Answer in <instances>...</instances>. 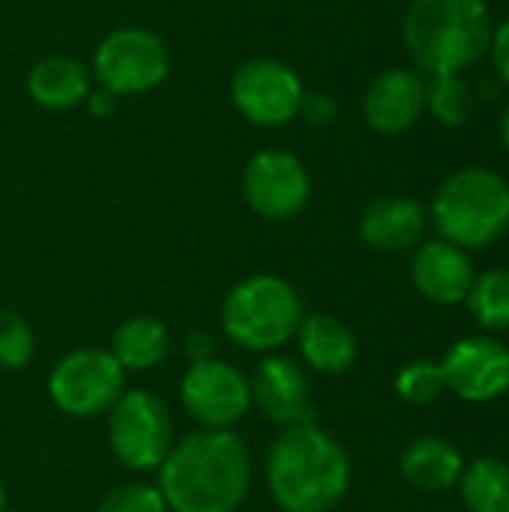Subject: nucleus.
I'll return each mask as SVG.
<instances>
[{"mask_svg": "<svg viewBox=\"0 0 509 512\" xmlns=\"http://www.w3.org/2000/svg\"><path fill=\"white\" fill-rule=\"evenodd\" d=\"M426 111V81L417 69H384L363 93V120L378 135L408 132Z\"/></svg>", "mask_w": 509, "mask_h": 512, "instance_id": "nucleus-14", "label": "nucleus"}, {"mask_svg": "<svg viewBox=\"0 0 509 512\" xmlns=\"http://www.w3.org/2000/svg\"><path fill=\"white\" fill-rule=\"evenodd\" d=\"M441 240L459 249H486L509 231V183L504 174L468 165L453 171L432 198Z\"/></svg>", "mask_w": 509, "mask_h": 512, "instance_id": "nucleus-4", "label": "nucleus"}, {"mask_svg": "<svg viewBox=\"0 0 509 512\" xmlns=\"http://www.w3.org/2000/svg\"><path fill=\"white\" fill-rule=\"evenodd\" d=\"M117 102H120V99H117L111 90H105V87L96 84V87L90 90V96H87L84 105H87V111H90L93 117H111V114L117 111Z\"/></svg>", "mask_w": 509, "mask_h": 512, "instance_id": "nucleus-29", "label": "nucleus"}, {"mask_svg": "<svg viewBox=\"0 0 509 512\" xmlns=\"http://www.w3.org/2000/svg\"><path fill=\"white\" fill-rule=\"evenodd\" d=\"M156 474L171 512H237L252 489V456L234 429H198L174 441Z\"/></svg>", "mask_w": 509, "mask_h": 512, "instance_id": "nucleus-1", "label": "nucleus"}, {"mask_svg": "<svg viewBox=\"0 0 509 512\" xmlns=\"http://www.w3.org/2000/svg\"><path fill=\"white\" fill-rule=\"evenodd\" d=\"M213 345H216L213 336H207V333H192V336L186 339V357H189V363L213 360V357H216V348H213Z\"/></svg>", "mask_w": 509, "mask_h": 512, "instance_id": "nucleus-30", "label": "nucleus"}, {"mask_svg": "<svg viewBox=\"0 0 509 512\" xmlns=\"http://www.w3.org/2000/svg\"><path fill=\"white\" fill-rule=\"evenodd\" d=\"M396 393L408 405H432L447 393L441 363L435 360H411L396 375Z\"/></svg>", "mask_w": 509, "mask_h": 512, "instance_id": "nucleus-24", "label": "nucleus"}, {"mask_svg": "<svg viewBox=\"0 0 509 512\" xmlns=\"http://www.w3.org/2000/svg\"><path fill=\"white\" fill-rule=\"evenodd\" d=\"M126 393V372L120 363L99 348H78L60 357L48 375L51 402L69 417L108 414Z\"/></svg>", "mask_w": 509, "mask_h": 512, "instance_id": "nucleus-8", "label": "nucleus"}, {"mask_svg": "<svg viewBox=\"0 0 509 512\" xmlns=\"http://www.w3.org/2000/svg\"><path fill=\"white\" fill-rule=\"evenodd\" d=\"M465 471V456L459 447H453L447 438L438 435H420L414 438L402 456H399V474L402 480L426 495H441L459 483Z\"/></svg>", "mask_w": 509, "mask_h": 512, "instance_id": "nucleus-19", "label": "nucleus"}, {"mask_svg": "<svg viewBox=\"0 0 509 512\" xmlns=\"http://www.w3.org/2000/svg\"><path fill=\"white\" fill-rule=\"evenodd\" d=\"M468 312L486 330H509V270L495 267L474 279L468 297Z\"/></svg>", "mask_w": 509, "mask_h": 512, "instance_id": "nucleus-22", "label": "nucleus"}, {"mask_svg": "<svg viewBox=\"0 0 509 512\" xmlns=\"http://www.w3.org/2000/svg\"><path fill=\"white\" fill-rule=\"evenodd\" d=\"M252 405L276 426L291 429V426H306L315 423V405H312V390H309V375L306 369L282 354H267L252 381Z\"/></svg>", "mask_w": 509, "mask_h": 512, "instance_id": "nucleus-13", "label": "nucleus"}, {"mask_svg": "<svg viewBox=\"0 0 509 512\" xmlns=\"http://www.w3.org/2000/svg\"><path fill=\"white\" fill-rule=\"evenodd\" d=\"M93 81L117 99L144 96L171 75V51L165 39L147 27L126 24L102 36L90 63Z\"/></svg>", "mask_w": 509, "mask_h": 512, "instance_id": "nucleus-6", "label": "nucleus"}, {"mask_svg": "<svg viewBox=\"0 0 509 512\" xmlns=\"http://www.w3.org/2000/svg\"><path fill=\"white\" fill-rule=\"evenodd\" d=\"M36 354V336L24 315L0 309V369H24Z\"/></svg>", "mask_w": 509, "mask_h": 512, "instance_id": "nucleus-25", "label": "nucleus"}, {"mask_svg": "<svg viewBox=\"0 0 509 512\" xmlns=\"http://www.w3.org/2000/svg\"><path fill=\"white\" fill-rule=\"evenodd\" d=\"M228 93L234 111L246 123L261 129H279L297 120L306 87L297 69L285 60L252 57L234 69Z\"/></svg>", "mask_w": 509, "mask_h": 512, "instance_id": "nucleus-9", "label": "nucleus"}, {"mask_svg": "<svg viewBox=\"0 0 509 512\" xmlns=\"http://www.w3.org/2000/svg\"><path fill=\"white\" fill-rule=\"evenodd\" d=\"M96 512H168L165 498L156 486L147 483H129V486H117L111 489Z\"/></svg>", "mask_w": 509, "mask_h": 512, "instance_id": "nucleus-26", "label": "nucleus"}, {"mask_svg": "<svg viewBox=\"0 0 509 512\" xmlns=\"http://www.w3.org/2000/svg\"><path fill=\"white\" fill-rule=\"evenodd\" d=\"M444 384L471 405H486L509 393V348L492 336H465L441 360Z\"/></svg>", "mask_w": 509, "mask_h": 512, "instance_id": "nucleus-12", "label": "nucleus"}, {"mask_svg": "<svg viewBox=\"0 0 509 512\" xmlns=\"http://www.w3.org/2000/svg\"><path fill=\"white\" fill-rule=\"evenodd\" d=\"M180 402L201 429H234L252 408L249 378L219 357L189 363L180 381Z\"/></svg>", "mask_w": 509, "mask_h": 512, "instance_id": "nucleus-11", "label": "nucleus"}, {"mask_svg": "<svg viewBox=\"0 0 509 512\" xmlns=\"http://www.w3.org/2000/svg\"><path fill=\"white\" fill-rule=\"evenodd\" d=\"M456 486L468 512H509V462L504 459L480 456L465 462Z\"/></svg>", "mask_w": 509, "mask_h": 512, "instance_id": "nucleus-21", "label": "nucleus"}, {"mask_svg": "<svg viewBox=\"0 0 509 512\" xmlns=\"http://www.w3.org/2000/svg\"><path fill=\"white\" fill-rule=\"evenodd\" d=\"M108 444L129 471H156L174 447V423L165 402L147 390H126L108 411Z\"/></svg>", "mask_w": 509, "mask_h": 512, "instance_id": "nucleus-7", "label": "nucleus"}, {"mask_svg": "<svg viewBox=\"0 0 509 512\" xmlns=\"http://www.w3.org/2000/svg\"><path fill=\"white\" fill-rule=\"evenodd\" d=\"M168 348H171L168 327L153 315H135L114 330L108 354L120 363L123 372H147L168 357Z\"/></svg>", "mask_w": 509, "mask_h": 512, "instance_id": "nucleus-20", "label": "nucleus"}, {"mask_svg": "<svg viewBox=\"0 0 509 512\" xmlns=\"http://www.w3.org/2000/svg\"><path fill=\"white\" fill-rule=\"evenodd\" d=\"M411 60L429 75L462 72L492 42V18L483 0H414L402 21Z\"/></svg>", "mask_w": 509, "mask_h": 512, "instance_id": "nucleus-3", "label": "nucleus"}, {"mask_svg": "<svg viewBox=\"0 0 509 512\" xmlns=\"http://www.w3.org/2000/svg\"><path fill=\"white\" fill-rule=\"evenodd\" d=\"M489 54H492V66L501 75V81L509 84V18L498 24V30H492V42H489Z\"/></svg>", "mask_w": 509, "mask_h": 512, "instance_id": "nucleus-28", "label": "nucleus"}, {"mask_svg": "<svg viewBox=\"0 0 509 512\" xmlns=\"http://www.w3.org/2000/svg\"><path fill=\"white\" fill-rule=\"evenodd\" d=\"M477 279L474 261L465 249L447 240H429L414 252L411 282L414 288L435 306H459L465 303L471 285Z\"/></svg>", "mask_w": 509, "mask_h": 512, "instance_id": "nucleus-15", "label": "nucleus"}, {"mask_svg": "<svg viewBox=\"0 0 509 512\" xmlns=\"http://www.w3.org/2000/svg\"><path fill=\"white\" fill-rule=\"evenodd\" d=\"M0 512H6V486H3V480H0Z\"/></svg>", "mask_w": 509, "mask_h": 512, "instance_id": "nucleus-32", "label": "nucleus"}, {"mask_svg": "<svg viewBox=\"0 0 509 512\" xmlns=\"http://www.w3.org/2000/svg\"><path fill=\"white\" fill-rule=\"evenodd\" d=\"M267 486L285 512H333L351 486L348 453L318 423L282 429L267 453Z\"/></svg>", "mask_w": 509, "mask_h": 512, "instance_id": "nucleus-2", "label": "nucleus"}, {"mask_svg": "<svg viewBox=\"0 0 509 512\" xmlns=\"http://www.w3.org/2000/svg\"><path fill=\"white\" fill-rule=\"evenodd\" d=\"M426 231V210L408 195H381L360 216V237L375 252L411 249Z\"/></svg>", "mask_w": 509, "mask_h": 512, "instance_id": "nucleus-17", "label": "nucleus"}, {"mask_svg": "<svg viewBox=\"0 0 509 512\" xmlns=\"http://www.w3.org/2000/svg\"><path fill=\"white\" fill-rule=\"evenodd\" d=\"M294 336H297L303 363L318 375H345L357 363V351H360L357 336L336 315H327V312L303 315Z\"/></svg>", "mask_w": 509, "mask_h": 512, "instance_id": "nucleus-18", "label": "nucleus"}, {"mask_svg": "<svg viewBox=\"0 0 509 512\" xmlns=\"http://www.w3.org/2000/svg\"><path fill=\"white\" fill-rule=\"evenodd\" d=\"M336 114H339V105L330 93H324V90H306L303 93L297 117H303L309 126H330L336 120Z\"/></svg>", "mask_w": 509, "mask_h": 512, "instance_id": "nucleus-27", "label": "nucleus"}, {"mask_svg": "<svg viewBox=\"0 0 509 512\" xmlns=\"http://www.w3.org/2000/svg\"><path fill=\"white\" fill-rule=\"evenodd\" d=\"M303 315V300L288 279L255 273L225 294L222 333L246 351L270 354L294 339Z\"/></svg>", "mask_w": 509, "mask_h": 512, "instance_id": "nucleus-5", "label": "nucleus"}, {"mask_svg": "<svg viewBox=\"0 0 509 512\" xmlns=\"http://www.w3.org/2000/svg\"><path fill=\"white\" fill-rule=\"evenodd\" d=\"M426 108L441 126H462L474 111V90L462 78V72L432 75L426 84Z\"/></svg>", "mask_w": 509, "mask_h": 512, "instance_id": "nucleus-23", "label": "nucleus"}, {"mask_svg": "<svg viewBox=\"0 0 509 512\" xmlns=\"http://www.w3.org/2000/svg\"><path fill=\"white\" fill-rule=\"evenodd\" d=\"M24 87L45 111H75L87 102L96 81L84 60L72 54H48L30 66Z\"/></svg>", "mask_w": 509, "mask_h": 512, "instance_id": "nucleus-16", "label": "nucleus"}, {"mask_svg": "<svg viewBox=\"0 0 509 512\" xmlns=\"http://www.w3.org/2000/svg\"><path fill=\"white\" fill-rule=\"evenodd\" d=\"M501 144H504V150H507L509 156V102L507 108H504V114H501Z\"/></svg>", "mask_w": 509, "mask_h": 512, "instance_id": "nucleus-31", "label": "nucleus"}, {"mask_svg": "<svg viewBox=\"0 0 509 512\" xmlns=\"http://www.w3.org/2000/svg\"><path fill=\"white\" fill-rule=\"evenodd\" d=\"M243 201L267 222L297 219L312 198V177L303 159L291 150H258L243 168Z\"/></svg>", "mask_w": 509, "mask_h": 512, "instance_id": "nucleus-10", "label": "nucleus"}]
</instances>
